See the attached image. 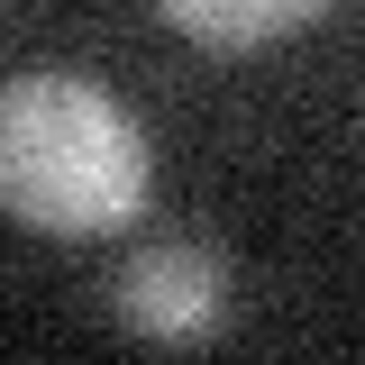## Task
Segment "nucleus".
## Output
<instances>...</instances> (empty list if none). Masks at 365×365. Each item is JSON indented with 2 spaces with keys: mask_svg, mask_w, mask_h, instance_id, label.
Masks as SVG:
<instances>
[{
  "mask_svg": "<svg viewBox=\"0 0 365 365\" xmlns=\"http://www.w3.org/2000/svg\"><path fill=\"white\" fill-rule=\"evenodd\" d=\"M146 128L101 83L19 73L0 83V210L55 237H101L146 210Z\"/></svg>",
  "mask_w": 365,
  "mask_h": 365,
  "instance_id": "f257e3e1",
  "label": "nucleus"
},
{
  "mask_svg": "<svg viewBox=\"0 0 365 365\" xmlns=\"http://www.w3.org/2000/svg\"><path fill=\"white\" fill-rule=\"evenodd\" d=\"M110 302H119V319H128L137 338L201 347L228 319V265H220V247H201V237H155V247H137L128 265H119Z\"/></svg>",
  "mask_w": 365,
  "mask_h": 365,
  "instance_id": "f03ea898",
  "label": "nucleus"
},
{
  "mask_svg": "<svg viewBox=\"0 0 365 365\" xmlns=\"http://www.w3.org/2000/svg\"><path fill=\"white\" fill-rule=\"evenodd\" d=\"M155 9L174 19L182 37H201V46H265L283 28L319 19L329 0H155Z\"/></svg>",
  "mask_w": 365,
  "mask_h": 365,
  "instance_id": "7ed1b4c3",
  "label": "nucleus"
}]
</instances>
